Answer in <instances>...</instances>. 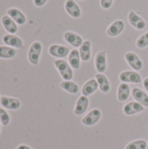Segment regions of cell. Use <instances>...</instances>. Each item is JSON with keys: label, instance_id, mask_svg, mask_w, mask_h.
I'll use <instances>...</instances> for the list:
<instances>
[{"label": "cell", "instance_id": "cell-9", "mask_svg": "<svg viewBox=\"0 0 148 149\" xmlns=\"http://www.w3.org/2000/svg\"><path fill=\"white\" fill-rule=\"evenodd\" d=\"M128 21H129L130 24L137 30H143L146 28V25H147L145 20L134 11L129 12Z\"/></svg>", "mask_w": 148, "mask_h": 149}, {"label": "cell", "instance_id": "cell-3", "mask_svg": "<svg viewBox=\"0 0 148 149\" xmlns=\"http://www.w3.org/2000/svg\"><path fill=\"white\" fill-rule=\"evenodd\" d=\"M120 80L122 83H133L140 84L141 82V77L137 72L126 71L120 74Z\"/></svg>", "mask_w": 148, "mask_h": 149}, {"label": "cell", "instance_id": "cell-28", "mask_svg": "<svg viewBox=\"0 0 148 149\" xmlns=\"http://www.w3.org/2000/svg\"><path fill=\"white\" fill-rule=\"evenodd\" d=\"M10 115L8 113L3 109L0 108V122L3 126H7L10 123Z\"/></svg>", "mask_w": 148, "mask_h": 149}, {"label": "cell", "instance_id": "cell-18", "mask_svg": "<svg viewBox=\"0 0 148 149\" xmlns=\"http://www.w3.org/2000/svg\"><path fill=\"white\" fill-rule=\"evenodd\" d=\"M132 94H133V99L137 102H139L140 104H141L142 106L146 107H148V95L144 91H142L140 88L135 87L133 89Z\"/></svg>", "mask_w": 148, "mask_h": 149}, {"label": "cell", "instance_id": "cell-7", "mask_svg": "<svg viewBox=\"0 0 148 149\" xmlns=\"http://www.w3.org/2000/svg\"><path fill=\"white\" fill-rule=\"evenodd\" d=\"M125 58H126V62L128 63V65L133 70L139 71V70H141L142 69V67H143V62H142V60L140 58V57L136 53L132 52H129L126 53Z\"/></svg>", "mask_w": 148, "mask_h": 149}, {"label": "cell", "instance_id": "cell-20", "mask_svg": "<svg viewBox=\"0 0 148 149\" xmlns=\"http://www.w3.org/2000/svg\"><path fill=\"white\" fill-rule=\"evenodd\" d=\"M91 42L89 40H85L83 42V44L79 47V55L83 61H89L91 58Z\"/></svg>", "mask_w": 148, "mask_h": 149}, {"label": "cell", "instance_id": "cell-1", "mask_svg": "<svg viewBox=\"0 0 148 149\" xmlns=\"http://www.w3.org/2000/svg\"><path fill=\"white\" fill-rule=\"evenodd\" d=\"M54 65L64 80H72L73 78V72L69 63L63 59H57L54 61Z\"/></svg>", "mask_w": 148, "mask_h": 149}, {"label": "cell", "instance_id": "cell-24", "mask_svg": "<svg viewBox=\"0 0 148 149\" xmlns=\"http://www.w3.org/2000/svg\"><path fill=\"white\" fill-rule=\"evenodd\" d=\"M130 95V86L127 83H122L118 87V100L121 102L126 101Z\"/></svg>", "mask_w": 148, "mask_h": 149}, {"label": "cell", "instance_id": "cell-32", "mask_svg": "<svg viewBox=\"0 0 148 149\" xmlns=\"http://www.w3.org/2000/svg\"><path fill=\"white\" fill-rule=\"evenodd\" d=\"M17 149H31V148H29L28 146H26V145H20V146H18Z\"/></svg>", "mask_w": 148, "mask_h": 149}, {"label": "cell", "instance_id": "cell-19", "mask_svg": "<svg viewBox=\"0 0 148 149\" xmlns=\"http://www.w3.org/2000/svg\"><path fill=\"white\" fill-rule=\"evenodd\" d=\"M99 87V84L96 80V79H92L88 80L82 87V95L84 96H90Z\"/></svg>", "mask_w": 148, "mask_h": 149}, {"label": "cell", "instance_id": "cell-29", "mask_svg": "<svg viewBox=\"0 0 148 149\" xmlns=\"http://www.w3.org/2000/svg\"><path fill=\"white\" fill-rule=\"evenodd\" d=\"M113 0H100V5L104 10H108L111 8Z\"/></svg>", "mask_w": 148, "mask_h": 149}, {"label": "cell", "instance_id": "cell-25", "mask_svg": "<svg viewBox=\"0 0 148 149\" xmlns=\"http://www.w3.org/2000/svg\"><path fill=\"white\" fill-rule=\"evenodd\" d=\"M17 51L16 49L10 47L0 45V58H12L16 56Z\"/></svg>", "mask_w": 148, "mask_h": 149}, {"label": "cell", "instance_id": "cell-23", "mask_svg": "<svg viewBox=\"0 0 148 149\" xmlns=\"http://www.w3.org/2000/svg\"><path fill=\"white\" fill-rule=\"evenodd\" d=\"M60 88L69 93L76 94L79 92V86L72 80H64L59 85Z\"/></svg>", "mask_w": 148, "mask_h": 149}, {"label": "cell", "instance_id": "cell-16", "mask_svg": "<svg viewBox=\"0 0 148 149\" xmlns=\"http://www.w3.org/2000/svg\"><path fill=\"white\" fill-rule=\"evenodd\" d=\"M0 104L6 109L9 110H17L20 107L21 103L18 100L15 98H10V97H1Z\"/></svg>", "mask_w": 148, "mask_h": 149}, {"label": "cell", "instance_id": "cell-13", "mask_svg": "<svg viewBox=\"0 0 148 149\" xmlns=\"http://www.w3.org/2000/svg\"><path fill=\"white\" fill-rule=\"evenodd\" d=\"M124 28H125V23L120 19L116 20L112 24H110V26L107 28L106 34L109 37H116L124 31Z\"/></svg>", "mask_w": 148, "mask_h": 149}, {"label": "cell", "instance_id": "cell-6", "mask_svg": "<svg viewBox=\"0 0 148 149\" xmlns=\"http://www.w3.org/2000/svg\"><path fill=\"white\" fill-rule=\"evenodd\" d=\"M95 68L99 73H103L106 70V52L100 51L99 52L94 58Z\"/></svg>", "mask_w": 148, "mask_h": 149}, {"label": "cell", "instance_id": "cell-26", "mask_svg": "<svg viewBox=\"0 0 148 149\" xmlns=\"http://www.w3.org/2000/svg\"><path fill=\"white\" fill-rule=\"evenodd\" d=\"M147 143L146 141L140 140V141H135L131 143H129L126 149H147Z\"/></svg>", "mask_w": 148, "mask_h": 149}, {"label": "cell", "instance_id": "cell-2", "mask_svg": "<svg viewBox=\"0 0 148 149\" xmlns=\"http://www.w3.org/2000/svg\"><path fill=\"white\" fill-rule=\"evenodd\" d=\"M42 49V44L38 41H35L31 45L30 49L28 51V59L31 65H37L38 64Z\"/></svg>", "mask_w": 148, "mask_h": 149}, {"label": "cell", "instance_id": "cell-10", "mask_svg": "<svg viewBox=\"0 0 148 149\" xmlns=\"http://www.w3.org/2000/svg\"><path fill=\"white\" fill-rule=\"evenodd\" d=\"M3 42L10 47H14L17 49H21L24 45L23 40L19 37L13 34H5L3 37Z\"/></svg>", "mask_w": 148, "mask_h": 149}, {"label": "cell", "instance_id": "cell-34", "mask_svg": "<svg viewBox=\"0 0 148 149\" xmlns=\"http://www.w3.org/2000/svg\"><path fill=\"white\" fill-rule=\"evenodd\" d=\"M147 149H148V144H147Z\"/></svg>", "mask_w": 148, "mask_h": 149}, {"label": "cell", "instance_id": "cell-31", "mask_svg": "<svg viewBox=\"0 0 148 149\" xmlns=\"http://www.w3.org/2000/svg\"><path fill=\"white\" fill-rule=\"evenodd\" d=\"M143 86H144V88L148 92V78L144 79V81H143Z\"/></svg>", "mask_w": 148, "mask_h": 149}, {"label": "cell", "instance_id": "cell-14", "mask_svg": "<svg viewBox=\"0 0 148 149\" xmlns=\"http://www.w3.org/2000/svg\"><path fill=\"white\" fill-rule=\"evenodd\" d=\"M7 15L10 17L17 24L23 25L26 22V17L24 14L17 8H10L7 10Z\"/></svg>", "mask_w": 148, "mask_h": 149}, {"label": "cell", "instance_id": "cell-30", "mask_svg": "<svg viewBox=\"0 0 148 149\" xmlns=\"http://www.w3.org/2000/svg\"><path fill=\"white\" fill-rule=\"evenodd\" d=\"M48 0H33V3L37 7H41L43 6Z\"/></svg>", "mask_w": 148, "mask_h": 149}, {"label": "cell", "instance_id": "cell-36", "mask_svg": "<svg viewBox=\"0 0 148 149\" xmlns=\"http://www.w3.org/2000/svg\"><path fill=\"white\" fill-rule=\"evenodd\" d=\"M0 100H1V97H0Z\"/></svg>", "mask_w": 148, "mask_h": 149}, {"label": "cell", "instance_id": "cell-27", "mask_svg": "<svg viewBox=\"0 0 148 149\" xmlns=\"http://www.w3.org/2000/svg\"><path fill=\"white\" fill-rule=\"evenodd\" d=\"M136 45L138 48H145L148 45V31L142 34L141 36L139 37V38L136 41Z\"/></svg>", "mask_w": 148, "mask_h": 149}, {"label": "cell", "instance_id": "cell-33", "mask_svg": "<svg viewBox=\"0 0 148 149\" xmlns=\"http://www.w3.org/2000/svg\"><path fill=\"white\" fill-rule=\"evenodd\" d=\"M0 127H1V122H0Z\"/></svg>", "mask_w": 148, "mask_h": 149}, {"label": "cell", "instance_id": "cell-35", "mask_svg": "<svg viewBox=\"0 0 148 149\" xmlns=\"http://www.w3.org/2000/svg\"><path fill=\"white\" fill-rule=\"evenodd\" d=\"M80 1H83V0H80Z\"/></svg>", "mask_w": 148, "mask_h": 149}, {"label": "cell", "instance_id": "cell-15", "mask_svg": "<svg viewBox=\"0 0 148 149\" xmlns=\"http://www.w3.org/2000/svg\"><path fill=\"white\" fill-rule=\"evenodd\" d=\"M88 106H89L88 98L84 95L80 96L76 102V105L74 107V113L76 115H82L87 110Z\"/></svg>", "mask_w": 148, "mask_h": 149}, {"label": "cell", "instance_id": "cell-21", "mask_svg": "<svg viewBox=\"0 0 148 149\" xmlns=\"http://www.w3.org/2000/svg\"><path fill=\"white\" fill-rule=\"evenodd\" d=\"M95 79L99 84V87L100 91L104 93H107L111 88L108 79L103 73H99V72L95 75Z\"/></svg>", "mask_w": 148, "mask_h": 149}, {"label": "cell", "instance_id": "cell-12", "mask_svg": "<svg viewBox=\"0 0 148 149\" xmlns=\"http://www.w3.org/2000/svg\"><path fill=\"white\" fill-rule=\"evenodd\" d=\"M144 106L140 104L137 101H132L125 105L123 107V112L126 115H133L144 111Z\"/></svg>", "mask_w": 148, "mask_h": 149}, {"label": "cell", "instance_id": "cell-11", "mask_svg": "<svg viewBox=\"0 0 148 149\" xmlns=\"http://www.w3.org/2000/svg\"><path fill=\"white\" fill-rule=\"evenodd\" d=\"M64 38L67 44L71 45L72 46H73L75 48L80 47V45L84 42L83 38L79 34L72 32V31H66L64 34Z\"/></svg>", "mask_w": 148, "mask_h": 149}, {"label": "cell", "instance_id": "cell-4", "mask_svg": "<svg viewBox=\"0 0 148 149\" xmlns=\"http://www.w3.org/2000/svg\"><path fill=\"white\" fill-rule=\"evenodd\" d=\"M48 52L52 57H55L58 58H62L66 57L70 53V49L67 46L54 44L49 47Z\"/></svg>", "mask_w": 148, "mask_h": 149}, {"label": "cell", "instance_id": "cell-5", "mask_svg": "<svg viewBox=\"0 0 148 149\" xmlns=\"http://www.w3.org/2000/svg\"><path fill=\"white\" fill-rule=\"evenodd\" d=\"M101 118V112L100 110L95 108L92 109L89 113H87L81 120L82 124L87 127H92L95 125Z\"/></svg>", "mask_w": 148, "mask_h": 149}, {"label": "cell", "instance_id": "cell-17", "mask_svg": "<svg viewBox=\"0 0 148 149\" xmlns=\"http://www.w3.org/2000/svg\"><path fill=\"white\" fill-rule=\"evenodd\" d=\"M2 24L3 28L10 33V34H15L17 31V23L8 15H4L2 17L1 19Z\"/></svg>", "mask_w": 148, "mask_h": 149}, {"label": "cell", "instance_id": "cell-22", "mask_svg": "<svg viewBox=\"0 0 148 149\" xmlns=\"http://www.w3.org/2000/svg\"><path fill=\"white\" fill-rule=\"evenodd\" d=\"M80 55L79 52L77 49H73L70 52L68 56V62L72 68L73 69H79L80 66Z\"/></svg>", "mask_w": 148, "mask_h": 149}, {"label": "cell", "instance_id": "cell-8", "mask_svg": "<svg viewBox=\"0 0 148 149\" xmlns=\"http://www.w3.org/2000/svg\"><path fill=\"white\" fill-rule=\"evenodd\" d=\"M65 10L73 18H78L81 16L80 7L74 0H66L65 3Z\"/></svg>", "mask_w": 148, "mask_h": 149}]
</instances>
